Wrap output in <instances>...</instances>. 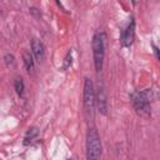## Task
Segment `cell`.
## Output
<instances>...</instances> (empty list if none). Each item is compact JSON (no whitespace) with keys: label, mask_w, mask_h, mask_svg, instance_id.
Returning a JSON list of instances; mask_svg holds the SVG:
<instances>
[{"label":"cell","mask_w":160,"mask_h":160,"mask_svg":"<svg viewBox=\"0 0 160 160\" xmlns=\"http://www.w3.org/2000/svg\"><path fill=\"white\" fill-rule=\"evenodd\" d=\"M70 65H71V51L68 52V55H66V58L64 60V69L70 68Z\"/></svg>","instance_id":"11"},{"label":"cell","mask_w":160,"mask_h":160,"mask_svg":"<svg viewBox=\"0 0 160 160\" xmlns=\"http://www.w3.org/2000/svg\"><path fill=\"white\" fill-rule=\"evenodd\" d=\"M134 39H135V21L134 19H131V21L129 22V25L126 26L121 36L122 46H130L134 42Z\"/></svg>","instance_id":"6"},{"label":"cell","mask_w":160,"mask_h":160,"mask_svg":"<svg viewBox=\"0 0 160 160\" xmlns=\"http://www.w3.org/2000/svg\"><path fill=\"white\" fill-rule=\"evenodd\" d=\"M95 104L98 105L99 112L102 114V115H106V112H108V99H106V94H105V89H104L102 84H99V86L96 89Z\"/></svg>","instance_id":"5"},{"label":"cell","mask_w":160,"mask_h":160,"mask_svg":"<svg viewBox=\"0 0 160 160\" xmlns=\"http://www.w3.org/2000/svg\"><path fill=\"white\" fill-rule=\"evenodd\" d=\"M22 60H24V64H25L26 70H28L29 72L32 71V70H34V58H32V55H31L30 51L25 50V51L22 52Z\"/></svg>","instance_id":"8"},{"label":"cell","mask_w":160,"mask_h":160,"mask_svg":"<svg viewBox=\"0 0 160 160\" xmlns=\"http://www.w3.org/2000/svg\"><path fill=\"white\" fill-rule=\"evenodd\" d=\"M82 105H84V115L88 121L94 120L95 115V92L91 79L85 78L84 81V94H82Z\"/></svg>","instance_id":"1"},{"label":"cell","mask_w":160,"mask_h":160,"mask_svg":"<svg viewBox=\"0 0 160 160\" xmlns=\"http://www.w3.org/2000/svg\"><path fill=\"white\" fill-rule=\"evenodd\" d=\"M101 140L95 128H89L86 134V160H100Z\"/></svg>","instance_id":"2"},{"label":"cell","mask_w":160,"mask_h":160,"mask_svg":"<svg viewBox=\"0 0 160 160\" xmlns=\"http://www.w3.org/2000/svg\"><path fill=\"white\" fill-rule=\"evenodd\" d=\"M92 56L96 71H101L105 56V34L95 32L92 36Z\"/></svg>","instance_id":"4"},{"label":"cell","mask_w":160,"mask_h":160,"mask_svg":"<svg viewBox=\"0 0 160 160\" xmlns=\"http://www.w3.org/2000/svg\"><path fill=\"white\" fill-rule=\"evenodd\" d=\"M5 60H6V64L9 65H14V56L12 55H6L5 56Z\"/></svg>","instance_id":"12"},{"label":"cell","mask_w":160,"mask_h":160,"mask_svg":"<svg viewBox=\"0 0 160 160\" xmlns=\"http://www.w3.org/2000/svg\"><path fill=\"white\" fill-rule=\"evenodd\" d=\"M38 135V129L36 128H31L29 129L26 136H25V144H29V141H32V139Z\"/></svg>","instance_id":"10"},{"label":"cell","mask_w":160,"mask_h":160,"mask_svg":"<svg viewBox=\"0 0 160 160\" xmlns=\"http://www.w3.org/2000/svg\"><path fill=\"white\" fill-rule=\"evenodd\" d=\"M152 100V91L150 89H145L141 91H135L131 95L132 106L140 115H149L150 114V104Z\"/></svg>","instance_id":"3"},{"label":"cell","mask_w":160,"mask_h":160,"mask_svg":"<svg viewBox=\"0 0 160 160\" xmlns=\"http://www.w3.org/2000/svg\"><path fill=\"white\" fill-rule=\"evenodd\" d=\"M14 88H15V91H16V94H18L19 96H22V95H24V89H25V86H24V81H22L21 78H16V79H15Z\"/></svg>","instance_id":"9"},{"label":"cell","mask_w":160,"mask_h":160,"mask_svg":"<svg viewBox=\"0 0 160 160\" xmlns=\"http://www.w3.org/2000/svg\"><path fill=\"white\" fill-rule=\"evenodd\" d=\"M152 48H154V52H155L156 59H159V49H158V46L156 45H152Z\"/></svg>","instance_id":"13"},{"label":"cell","mask_w":160,"mask_h":160,"mask_svg":"<svg viewBox=\"0 0 160 160\" xmlns=\"http://www.w3.org/2000/svg\"><path fill=\"white\" fill-rule=\"evenodd\" d=\"M31 52L34 55V58L38 60V61H41L45 56V48H44V44L38 40V39H32L31 40Z\"/></svg>","instance_id":"7"}]
</instances>
